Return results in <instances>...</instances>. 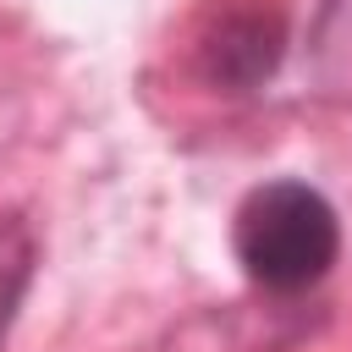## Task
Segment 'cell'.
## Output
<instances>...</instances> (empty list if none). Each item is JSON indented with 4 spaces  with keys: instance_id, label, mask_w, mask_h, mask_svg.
Returning a JSON list of instances; mask_svg holds the SVG:
<instances>
[{
    "instance_id": "obj_1",
    "label": "cell",
    "mask_w": 352,
    "mask_h": 352,
    "mask_svg": "<svg viewBox=\"0 0 352 352\" xmlns=\"http://www.w3.org/2000/svg\"><path fill=\"white\" fill-rule=\"evenodd\" d=\"M341 253V226L308 182H264L236 209V264L264 292H308Z\"/></svg>"
},
{
    "instance_id": "obj_4",
    "label": "cell",
    "mask_w": 352,
    "mask_h": 352,
    "mask_svg": "<svg viewBox=\"0 0 352 352\" xmlns=\"http://www.w3.org/2000/svg\"><path fill=\"white\" fill-rule=\"evenodd\" d=\"M28 280H33V236L16 220H0V346H6V330L22 308Z\"/></svg>"
},
{
    "instance_id": "obj_2",
    "label": "cell",
    "mask_w": 352,
    "mask_h": 352,
    "mask_svg": "<svg viewBox=\"0 0 352 352\" xmlns=\"http://www.w3.org/2000/svg\"><path fill=\"white\" fill-rule=\"evenodd\" d=\"M280 55H286V16L264 0L226 6L198 38V72L209 88L226 94H253L258 82H270Z\"/></svg>"
},
{
    "instance_id": "obj_3",
    "label": "cell",
    "mask_w": 352,
    "mask_h": 352,
    "mask_svg": "<svg viewBox=\"0 0 352 352\" xmlns=\"http://www.w3.org/2000/svg\"><path fill=\"white\" fill-rule=\"evenodd\" d=\"M308 77L324 99L352 104V0H324L308 33Z\"/></svg>"
}]
</instances>
